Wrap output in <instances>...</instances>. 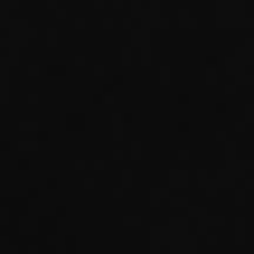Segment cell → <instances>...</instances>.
<instances>
[{"mask_svg": "<svg viewBox=\"0 0 254 254\" xmlns=\"http://www.w3.org/2000/svg\"><path fill=\"white\" fill-rule=\"evenodd\" d=\"M0 254H254V0H0Z\"/></svg>", "mask_w": 254, "mask_h": 254, "instance_id": "6da1fadb", "label": "cell"}]
</instances>
